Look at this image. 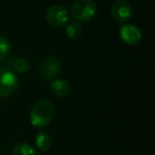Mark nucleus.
Segmentation results:
<instances>
[{"instance_id": "nucleus-8", "label": "nucleus", "mask_w": 155, "mask_h": 155, "mask_svg": "<svg viewBox=\"0 0 155 155\" xmlns=\"http://www.w3.org/2000/svg\"><path fill=\"white\" fill-rule=\"evenodd\" d=\"M50 89L53 93V95L61 98L68 96L71 91L70 84L66 80H63V79H54L53 81H51Z\"/></svg>"}, {"instance_id": "nucleus-4", "label": "nucleus", "mask_w": 155, "mask_h": 155, "mask_svg": "<svg viewBox=\"0 0 155 155\" xmlns=\"http://www.w3.org/2000/svg\"><path fill=\"white\" fill-rule=\"evenodd\" d=\"M46 19L55 28H62L65 25H68L70 19V14L69 11L65 7L60 5H51L46 12Z\"/></svg>"}, {"instance_id": "nucleus-11", "label": "nucleus", "mask_w": 155, "mask_h": 155, "mask_svg": "<svg viewBox=\"0 0 155 155\" xmlns=\"http://www.w3.org/2000/svg\"><path fill=\"white\" fill-rule=\"evenodd\" d=\"M83 28L79 22H71L66 27V35L70 39H77L82 35Z\"/></svg>"}, {"instance_id": "nucleus-10", "label": "nucleus", "mask_w": 155, "mask_h": 155, "mask_svg": "<svg viewBox=\"0 0 155 155\" xmlns=\"http://www.w3.org/2000/svg\"><path fill=\"white\" fill-rule=\"evenodd\" d=\"M12 155H37V152L28 142H18L12 149Z\"/></svg>"}, {"instance_id": "nucleus-3", "label": "nucleus", "mask_w": 155, "mask_h": 155, "mask_svg": "<svg viewBox=\"0 0 155 155\" xmlns=\"http://www.w3.org/2000/svg\"><path fill=\"white\" fill-rule=\"evenodd\" d=\"M18 85L17 75L7 67H0V97L5 98L14 95Z\"/></svg>"}, {"instance_id": "nucleus-13", "label": "nucleus", "mask_w": 155, "mask_h": 155, "mask_svg": "<svg viewBox=\"0 0 155 155\" xmlns=\"http://www.w3.org/2000/svg\"><path fill=\"white\" fill-rule=\"evenodd\" d=\"M13 66L17 72L26 73L27 71L29 70V68H30V63L27 60H25V58H16V60L14 61Z\"/></svg>"}, {"instance_id": "nucleus-6", "label": "nucleus", "mask_w": 155, "mask_h": 155, "mask_svg": "<svg viewBox=\"0 0 155 155\" xmlns=\"http://www.w3.org/2000/svg\"><path fill=\"white\" fill-rule=\"evenodd\" d=\"M110 13L117 22H125L132 16V7L125 0H117L112 5Z\"/></svg>"}, {"instance_id": "nucleus-1", "label": "nucleus", "mask_w": 155, "mask_h": 155, "mask_svg": "<svg viewBox=\"0 0 155 155\" xmlns=\"http://www.w3.org/2000/svg\"><path fill=\"white\" fill-rule=\"evenodd\" d=\"M54 116V106L49 100L41 99L30 110V122L35 127H45L51 123Z\"/></svg>"}, {"instance_id": "nucleus-2", "label": "nucleus", "mask_w": 155, "mask_h": 155, "mask_svg": "<svg viewBox=\"0 0 155 155\" xmlns=\"http://www.w3.org/2000/svg\"><path fill=\"white\" fill-rule=\"evenodd\" d=\"M69 14L79 22L89 21L97 14V5L94 0H75L71 5Z\"/></svg>"}, {"instance_id": "nucleus-5", "label": "nucleus", "mask_w": 155, "mask_h": 155, "mask_svg": "<svg viewBox=\"0 0 155 155\" xmlns=\"http://www.w3.org/2000/svg\"><path fill=\"white\" fill-rule=\"evenodd\" d=\"M61 70V63L56 56L50 55L39 64V74L45 79H53Z\"/></svg>"}, {"instance_id": "nucleus-9", "label": "nucleus", "mask_w": 155, "mask_h": 155, "mask_svg": "<svg viewBox=\"0 0 155 155\" xmlns=\"http://www.w3.org/2000/svg\"><path fill=\"white\" fill-rule=\"evenodd\" d=\"M35 144H36L37 149H39L43 152H47L52 148L53 140H52V137L47 132L39 131L37 133L36 137H35Z\"/></svg>"}, {"instance_id": "nucleus-7", "label": "nucleus", "mask_w": 155, "mask_h": 155, "mask_svg": "<svg viewBox=\"0 0 155 155\" xmlns=\"http://www.w3.org/2000/svg\"><path fill=\"white\" fill-rule=\"evenodd\" d=\"M120 37L127 45H136L141 39V32L133 25H123L120 28Z\"/></svg>"}, {"instance_id": "nucleus-12", "label": "nucleus", "mask_w": 155, "mask_h": 155, "mask_svg": "<svg viewBox=\"0 0 155 155\" xmlns=\"http://www.w3.org/2000/svg\"><path fill=\"white\" fill-rule=\"evenodd\" d=\"M11 50V44L5 36H0V62H2Z\"/></svg>"}]
</instances>
